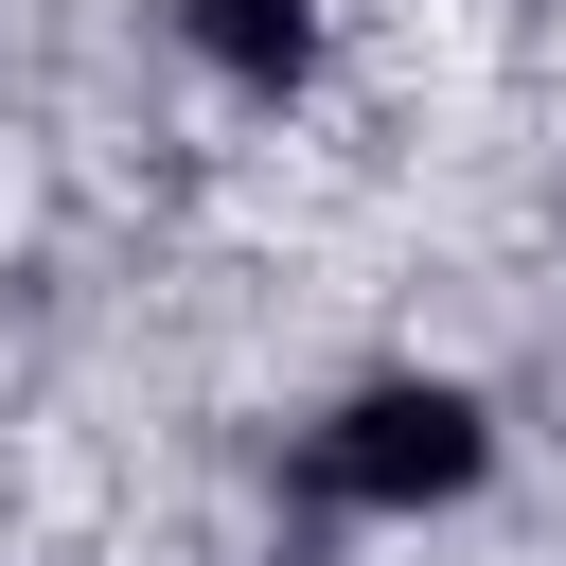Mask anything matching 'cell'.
I'll return each mask as SVG.
<instances>
[{
    "label": "cell",
    "mask_w": 566,
    "mask_h": 566,
    "mask_svg": "<svg viewBox=\"0 0 566 566\" xmlns=\"http://www.w3.org/2000/svg\"><path fill=\"white\" fill-rule=\"evenodd\" d=\"M336 478H354V495H460V478H478V407H460V389H371L354 442H336Z\"/></svg>",
    "instance_id": "obj_1"
},
{
    "label": "cell",
    "mask_w": 566,
    "mask_h": 566,
    "mask_svg": "<svg viewBox=\"0 0 566 566\" xmlns=\"http://www.w3.org/2000/svg\"><path fill=\"white\" fill-rule=\"evenodd\" d=\"M195 35H212L230 71H301V35H318V0H195Z\"/></svg>",
    "instance_id": "obj_2"
}]
</instances>
